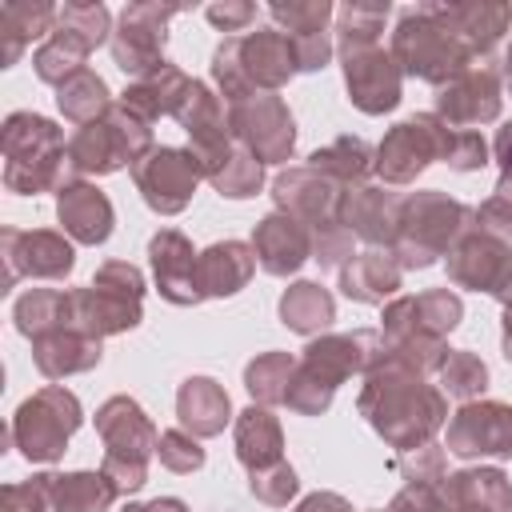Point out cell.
<instances>
[{"instance_id":"603a6c76","label":"cell","mask_w":512,"mask_h":512,"mask_svg":"<svg viewBox=\"0 0 512 512\" xmlns=\"http://www.w3.org/2000/svg\"><path fill=\"white\" fill-rule=\"evenodd\" d=\"M56 220H60V232L72 240V244H104L116 228V208L108 200V192H100L92 180H72L56 192Z\"/></svg>"},{"instance_id":"8fae6325","label":"cell","mask_w":512,"mask_h":512,"mask_svg":"<svg viewBox=\"0 0 512 512\" xmlns=\"http://www.w3.org/2000/svg\"><path fill=\"white\" fill-rule=\"evenodd\" d=\"M184 4H160V0H136L120 12L116 32L108 40L112 48V64L140 80L148 72H156L164 64V44H168V20L180 16Z\"/></svg>"},{"instance_id":"be15d7a7","label":"cell","mask_w":512,"mask_h":512,"mask_svg":"<svg viewBox=\"0 0 512 512\" xmlns=\"http://www.w3.org/2000/svg\"><path fill=\"white\" fill-rule=\"evenodd\" d=\"M496 68H500V80H504V88L512 92V40L504 44V52H500V64H496Z\"/></svg>"},{"instance_id":"f35d334b","label":"cell","mask_w":512,"mask_h":512,"mask_svg":"<svg viewBox=\"0 0 512 512\" xmlns=\"http://www.w3.org/2000/svg\"><path fill=\"white\" fill-rule=\"evenodd\" d=\"M12 324L24 340H36L52 328H64L68 324V288H28L12 304Z\"/></svg>"},{"instance_id":"74e56055","label":"cell","mask_w":512,"mask_h":512,"mask_svg":"<svg viewBox=\"0 0 512 512\" xmlns=\"http://www.w3.org/2000/svg\"><path fill=\"white\" fill-rule=\"evenodd\" d=\"M56 104H60L64 120H72L76 128H84V124H92V120L108 116L116 100H112V88H108V80H104L100 72L84 68V72L68 76V80L56 88Z\"/></svg>"},{"instance_id":"4fadbf2b","label":"cell","mask_w":512,"mask_h":512,"mask_svg":"<svg viewBox=\"0 0 512 512\" xmlns=\"http://www.w3.org/2000/svg\"><path fill=\"white\" fill-rule=\"evenodd\" d=\"M228 128L232 140L244 144L260 164H288L296 152V120L280 92L228 104Z\"/></svg>"},{"instance_id":"44dd1931","label":"cell","mask_w":512,"mask_h":512,"mask_svg":"<svg viewBox=\"0 0 512 512\" xmlns=\"http://www.w3.org/2000/svg\"><path fill=\"white\" fill-rule=\"evenodd\" d=\"M384 336L372 328H356V332H324L312 336L308 348L300 352V372L316 376L328 388H340L348 376H364L380 352Z\"/></svg>"},{"instance_id":"30bf717a","label":"cell","mask_w":512,"mask_h":512,"mask_svg":"<svg viewBox=\"0 0 512 512\" xmlns=\"http://www.w3.org/2000/svg\"><path fill=\"white\" fill-rule=\"evenodd\" d=\"M448 140H452V128L436 112H416L392 124L376 144V176L384 180V188H404L428 164L448 156Z\"/></svg>"},{"instance_id":"9f6ffc18","label":"cell","mask_w":512,"mask_h":512,"mask_svg":"<svg viewBox=\"0 0 512 512\" xmlns=\"http://www.w3.org/2000/svg\"><path fill=\"white\" fill-rule=\"evenodd\" d=\"M204 16L220 32H248V24L256 20V4L252 0H216L204 8Z\"/></svg>"},{"instance_id":"7402d4cb","label":"cell","mask_w":512,"mask_h":512,"mask_svg":"<svg viewBox=\"0 0 512 512\" xmlns=\"http://www.w3.org/2000/svg\"><path fill=\"white\" fill-rule=\"evenodd\" d=\"M148 264H152V280L156 292L176 304V308H192L204 304V288H200V252L192 248V240L180 228H160L148 240Z\"/></svg>"},{"instance_id":"3957f363","label":"cell","mask_w":512,"mask_h":512,"mask_svg":"<svg viewBox=\"0 0 512 512\" xmlns=\"http://www.w3.org/2000/svg\"><path fill=\"white\" fill-rule=\"evenodd\" d=\"M4 148V188L16 196H40L60 192L64 184L80 180V172L68 160L64 128L40 112H12L0 128Z\"/></svg>"},{"instance_id":"f5cc1de1","label":"cell","mask_w":512,"mask_h":512,"mask_svg":"<svg viewBox=\"0 0 512 512\" xmlns=\"http://www.w3.org/2000/svg\"><path fill=\"white\" fill-rule=\"evenodd\" d=\"M444 164L456 168V172H480V168L488 164V140H484L480 132H460V128H452Z\"/></svg>"},{"instance_id":"52a82bcc","label":"cell","mask_w":512,"mask_h":512,"mask_svg":"<svg viewBox=\"0 0 512 512\" xmlns=\"http://www.w3.org/2000/svg\"><path fill=\"white\" fill-rule=\"evenodd\" d=\"M96 432L104 440L100 472L116 484L120 496H132L148 484V460L156 456L160 432L148 420V412L132 396H108L96 408Z\"/></svg>"},{"instance_id":"2e32d148","label":"cell","mask_w":512,"mask_h":512,"mask_svg":"<svg viewBox=\"0 0 512 512\" xmlns=\"http://www.w3.org/2000/svg\"><path fill=\"white\" fill-rule=\"evenodd\" d=\"M464 320V300L452 288H424L412 296H396L384 304L380 336L388 344L400 340H448Z\"/></svg>"},{"instance_id":"d4e9b609","label":"cell","mask_w":512,"mask_h":512,"mask_svg":"<svg viewBox=\"0 0 512 512\" xmlns=\"http://www.w3.org/2000/svg\"><path fill=\"white\" fill-rule=\"evenodd\" d=\"M252 252H256V264L268 272V276H296L308 260H312V232L288 216V212H268L264 220H256L252 228Z\"/></svg>"},{"instance_id":"7c38bea8","label":"cell","mask_w":512,"mask_h":512,"mask_svg":"<svg viewBox=\"0 0 512 512\" xmlns=\"http://www.w3.org/2000/svg\"><path fill=\"white\" fill-rule=\"evenodd\" d=\"M0 260H4V288L16 280H68L76 268V248L56 228H0Z\"/></svg>"},{"instance_id":"f6af8a7d","label":"cell","mask_w":512,"mask_h":512,"mask_svg":"<svg viewBox=\"0 0 512 512\" xmlns=\"http://www.w3.org/2000/svg\"><path fill=\"white\" fill-rule=\"evenodd\" d=\"M224 200H248V196H256L260 188H264V164L244 148V144H236V152L228 156V164L208 180Z\"/></svg>"},{"instance_id":"91938a15","label":"cell","mask_w":512,"mask_h":512,"mask_svg":"<svg viewBox=\"0 0 512 512\" xmlns=\"http://www.w3.org/2000/svg\"><path fill=\"white\" fill-rule=\"evenodd\" d=\"M492 156H496V164H500V176L512 180V120L496 132V140H492Z\"/></svg>"},{"instance_id":"816d5d0a","label":"cell","mask_w":512,"mask_h":512,"mask_svg":"<svg viewBox=\"0 0 512 512\" xmlns=\"http://www.w3.org/2000/svg\"><path fill=\"white\" fill-rule=\"evenodd\" d=\"M332 400H336V388L320 384L316 376L300 372V364H296V376H292V388H288V408L296 416H324L332 408Z\"/></svg>"},{"instance_id":"6f0895ef","label":"cell","mask_w":512,"mask_h":512,"mask_svg":"<svg viewBox=\"0 0 512 512\" xmlns=\"http://www.w3.org/2000/svg\"><path fill=\"white\" fill-rule=\"evenodd\" d=\"M292 48H296L300 72H320V68H328L336 40H332V32H312V36H292Z\"/></svg>"},{"instance_id":"ffe728a7","label":"cell","mask_w":512,"mask_h":512,"mask_svg":"<svg viewBox=\"0 0 512 512\" xmlns=\"http://www.w3.org/2000/svg\"><path fill=\"white\" fill-rule=\"evenodd\" d=\"M500 104H504V80L496 64H476L468 72H460L456 80H448L444 88H436V116L448 128L460 132H476L480 124L500 120Z\"/></svg>"},{"instance_id":"ab89813d","label":"cell","mask_w":512,"mask_h":512,"mask_svg":"<svg viewBox=\"0 0 512 512\" xmlns=\"http://www.w3.org/2000/svg\"><path fill=\"white\" fill-rule=\"evenodd\" d=\"M296 364H300V356H292V352H260L256 360H248L244 364V388H248L252 404H264V408L288 404Z\"/></svg>"},{"instance_id":"f546056e","label":"cell","mask_w":512,"mask_h":512,"mask_svg":"<svg viewBox=\"0 0 512 512\" xmlns=\"http://www.w3.org/2000/svg\"><path fill=\"white\" fill-rule=\"evenodd\" d=\"M448 512H512V480L504 468H460L440 480Z\"/></svg>"},{"instance_id":"9a60e30c","label":"cell","mask_w":512,"mask_h":512,"mask_svg":"<svg viewBox=\"0 0 512 512\" xmlns=\"http://www.w3.org/2000/svg\"><path fill=\"white\" fill-rule=\"evenodd\" d=\"M200 168L192 160L188 148H172V144H156L144 160L132 164V184L140 192V200L156 212V216H176L192 204L196 188H200Z\"/></svg>"},{"instance_id":"d590c367","label":"cell","mask_w":512,"mask_h":512,"mask_svg":"<svg viewBox=\"0 0 512 512\" xmlns=\"http://www.w3.org/2000/svg\"><path fill=\"white\" fill-rule=\"evenodd\" d=\"M308 168L324 172L328 180H336L340 188L352 192V188L368 184V176L376 172V148L364 136H336L332 144H324L308 156Z\"/></svg>"},{"instance_id":"f1b7e54d","label":"cell","mask_w":512,"mask_h":512,"mask_svg":"<svg viewBox=\"0 0 512 512\" xmlns=\"http://www.w3.org/2000/svg\"><path fill=\"white\" fill-rule=\"evenodd\" d=\"M400 280H404V268L384 248H364V252H356L352 260L340 264V292L348 300H356V304L396 300Z\"/></svg>"},{"instance_id":"8992f818","label":"cell","mask_w":512,"mask_h":512,"mask_svg":"<svg viewBox=\"0 0 512 512\" xmlns=\"http://www.w3.org/2000/svg\"><path fill=\"white\" fill-rule=\"evenodd\" d=\"M144 320V272L132 260H104L84 288H68V324L104 340Z\"/></svg>"},{"instance_id":"6da1fadb","label":"cell","mask_w":512,"mask_h":512,"mask_svg":"<svg viewBox=\"0 0 512 512\" xmlns=\"http://www.w3.org/2000/svg\"><path fill=\"white\" fill-rule=\"evenodd\" d=\"M356 412L400 456V452H412L436 440V432L448 424V396L436 384H428V376L392 360L388 348L380 344L372 368L364 372Z\"/></svg>"},{"instance_id":"cb8c5ba5","label":"cell","mask_w":512,"mask_h":512,"mask_svg":"<svg viewBox=\"0 0 512 512\" xmlns=\"http://www.w3.org/2000/svg\"><path fill=\"white\" fill-rule=\"evenodd\" d=\"M400 208H404V196L384 188V184H360L344 196V208H340V220L344 228L364 240L368 248H384L392 252L396 244V228H400Z\"/></svg>"},{"instance_id":"b9f144b4","label":"cell","mask_w":512,"mask_h":512,"mask_svg":"<svg viewBox=\"0 0 512 512\" xmlns=\"http://www.w3.org/2000/svg\"><path fill=\"white\" fill-rule=\"evenodd\" d=\"M392 16V4L376 0V4H364V0H348L336 8V52H348V48H368V44H380V32Z\"/></svg>"},{"instance_id":"60d3db41","label":"cell","mask_w":512,"mask_h":512,"mask_svg":"<svg viewBox=\"0 0 512 512\" xmlns=\"http://www.w3.org/2000/svg\"><path fill=\"white\" fill-rule=\"evenodd\" d=\"M92 56V48L80 40V36H72L68 28H52V36L32 52V68H36V76L44 80V84H52V88H60L68 76H76V72H84V60Z\"/></svg>"},{"instance_id":"db71d44e","label":"cell","mask_w":512,"mask_h":512,"mask_svg":"<svg viewBox=\"0 0 512 512\" xmlns=\"http://www.w3.org/2000/svg\"><path fill=\"white\" fill-rule=\"evenodd\" d=\"M352 232L344 228V224H332V228H320V232H312V260L320 264V268H340L344 260H352L356 252H352Z\"/></svg>"},{"instance_id":"d6986e66","label":"cell","mask_w":512,"mask_h":512,"mask_svg":"<svg viewBox=\"0 0 512 512\" xmlns=\"http://www.w3.org/2000/svg\"><path fill=\"white\" fill-rule=\"evenodd\" d=\"M344 196H348V188H340L336 180H328L324 172H316V168H308V164L284 168V172L272 180V204H276V212L296 216L308 232L344 224V220H340Z\"/></svg>"},{"instance_id":"5bb4252c","label":"cell","mask_w":512,"mask_h":512,"mask_svg":"<svg viewBox=\"0 0 512 512\" xmlns=\"http://www.w3.org/2000/svg\"><path fill=\"white\" fill-rule=\"evenodd\" d=\"M448 280L452 288L488 292L500 304H512V244L472 224L448 252Z\"/></svg>"},{"instance_id":"94428289","label":"cell","mask_w":512,"mask_h":512,"mask_svg":"<svg viewBox=\"0 0 512 512\" xmlns=\"http://www.w3.org/2000/svg\"><path fill=\"white\" fill-rule=\"evenodd\" d=\"M124 512H188V504L180 496H156L148 504H128Z\"/></svg>"},{"instance_id":"5b68a950","label":"cell","mask_w":512,"mask_h":512,"mask_svg":"<svg viewBox=\"0 0 512 512\" xmlns=\"http://www.w3.org/2000/svg\"><path fill=\"white\" fill-rule=\"evenodd\" d=\"M472 224H476L472 204H464L448 192H436V188L412 192V196H404V208H400V228H396L392 256L404 272L432 268L440 256L452 252V244Z\"/></svg>"},{"instance_id":"f907efd6","label":"cell","mask_w":512,"mask_h":512,"mask_svg":"<svg viewBox=\"0 0 512 512\" xmlns=\"http://www.w3.org/2000/svg\"><path fill=\"white\" fill-rule=\"evenodd\" d=\"M0 512H52V472L0 488Z\"/></svg>"},{"instance_id":"680465c9","label":"cell","mask_w":512,"mask_h":512,"mask_svg":"<svg viewBox=\"0 0 512 512\" xmlns=\"http://www.w3.org/2000/svg\"><path fill=\"white\" fill-rule=\"evenodd\" d=\"M292 512H352V504H348L340 492H312V496H304Z\"/></svg>"},{"instance_id":"d6a6232c","label":"cell","mask_w":512,"mask_h":512,"mask_svg":"<svg viewBox=\"0 0 512 512\" xmlns=\"http://www.w3.org/2000/svg\"><path fill=\"white\" fill-rule=\"evenodd\" d=\"M188 88H192V76H188L184 68H176V64L164 60L156 72L132 80V84L120 92V104L132 108L136 116H144L148 124H156L160 116H176V112H180Z\"/></svg>"},{"instance_id":"7bdbcfd3","label":"cell","mask_w":512,"mask_h":512,"mask_svg":"<svg viewBox=\"0 0 512 512\" xmlns=\"http://www.w3.org/2000/svg\"><path fill=\"white\" fill-rule=\"evenodd\" d=\"M436 388L460 404L480 400L488 392V364L468 348H452L444 356V364L436 368Z\"/></svg>"},{"instance_id":"277c9868","label":"cell","mask_w":512,"mask_h":512,"mask_svg":"<svg viewBox=\"0 0 512 512\" xmlns=\"http://www.w3.org/2000/svg\"><path fill=\"white\" fill-rule=\"evenodd\" d=\"M392 56L404 76H416L424 84L444 88L460 72L476 68L472 52L456 36V28L444 16V4H412L396 16L392 28Z\"/></svg>"},{"instance_id":"4316f807","label":"cell","mask_w":512,"mask_h":512,"mask_svg":"<svg viewBox=\"0 0 512 512\" xmlns=\"http://www.w3.org/2000/svg\"><path fill=\"white\" fill-rule=\"evenodd\" d=\"M104 360V340L80 332V328H52L32 340V364L44 380H68L80 372H92Z\"/></svg>"},{"instance_id":"c3c4849f","label":"cell","mask_w":512,"mask_h":512,"mask_svg":"<svg viewBox=\"0 0 512 512\" xmlns=\"http://www.w3.org/2000/svg\"><path fill=\"white\" fill-rule=\"evenodd\" d=\"M156 460H160L168 472H176V476H188V472H200V468H204L208 452L200 448V440H196L192 432H184V428H168V432H160V444H156Z\"/></svg>"},{"instance_id":"ee69618b","label":"cell","mask_w":512,"mask_h":512,"mask_svg":"<svg viewBox=\"0 0 512 512\" xmlns=\"http://www.w3.org/2000/svg\"><path fill=\"white\" fill-rule=\"evenodd\" d=\"M268 16L280 24V32L288 28V36H312V32H328V24L336 20V4L332 0H272Z\"/></svg>"},{"instance_id":"681fc988","label":"cell","mask_w":512,"mask_h":512,"mask_svg":"<svg viewBox=\"0 0 512 512\" xmlns=\"http://www.w3.org/2000/svg\"><path fill=\"white\" fill-rule=\"evenodd\" d=\"M392 468L408 480V484H440L448 476V448L444 444H420L412 452H400L392 460Z\"/></svg>"},{"instance_id":"bcb514c9","label":"cell","mask_w":512,"mask_h":512,"mask_svg":"<svg viewBox=\"0 0 512 512\" xmlns=\"http://www.w3.org/2000/svg\"><path fill=\"white\" fill-rule=\"evenodd\" d=\"M56 24L60 28H68L72 36H80L92 52L104 44V40H112V12L100 4V0H72V4H64L60 8V16H56Z\"/></svg>"},{"instance_id":"9c48e42d","label":"cell","mask_w":512,"mask_h":512,"mask_svg":"<svg viewBox=\"0 0 512 512\" xmlns=\"http://www.w3.org/2000/svg\"><path fill=\"white\" fill-rule=\"evenodd\" d=\"M152 148H156L152 144V124L116 100L108 116L76 128V136L68 140V160L88 180V176H112L120 168H132Z\"/></svg>"},{"instance_id":"e7e4bbea","label":"cell","mask_w":512,"mask_h":512,"mask_svg":"<svg viewBox=\"0 0 512 512\" xmlns=\"http://www.w3.org/2000/svg\"><path fill=\"white\" fill-rule=\"evenodd\" d=\"M368 512H380V508H368Z\"/></svg>"},{"instance_id":"8d00e7d4","label":"cell","mask_w":512,"mask_h":512,"mask_svg":"<svg viewBox=\"0 0 512 512\" xmlns=\"http://www.w3.org/2000/svg\"><path fill=\"white\" fill-rule=\"evenodd\" d=\"M116 500L120 492L100 468L52 472V512H108Z\"/></svg>"},{"instance_id":"83f0119b","label":"cell","mask_w":512,"mask_h":512,"mask_svg":"<svg viewBox=\"0 0 512 512\" xmlns=\"http://www.w3.org/2000/svg\"><path fill=\"white\" fill-rule=\"evenodd\" d=\"M176 420L196 440H208V436H220L236 420V412H232V400H228V392H224L220 380H212V376H188L176 388Z\"/></svg>"},{"instance_id":"11a10c76","label":"cell","mask_w":512,"mask_h":512,"mask_svg":"<svg viewBox=\"0 0 512 512\" xmlns=\"http://www.w3.org/2000/svg\"><path fill=\"white\" fill-rule=\"evenodd\" d=\"M388 512H448V504H444L440 484H404L392 496Z\"/></svg>"},{"instance_id":"ba28073f","label":"cell","mask_w":512,"mask_h":512,"mask_svg":"<svg viewBox=\"0 0 512 512\" xmlns=\"http://www.w3.org/2000/svg\"><path fill=\"white\" fill-rule=\"evenodd\" d=\"M84 424V408L72 388L64 384H44L20 408L12 412V448L28 464H56L68 452V440Z\"/></svg>"},{"instance_id":"ac0fdd59","label":"cell","mask_w":512,"mask_h":512,"mask_svg":"<svg viewBox=\"0 0 512 512\" xmlns=\"http://www.w3.org/2000/svg\"><path fill=\"white\" fill-rule=\"evenodd\" d=\"M340 68H344V88H348V100L356 112L384 116L400 104L404 72L396 64L392 48H384V44L348 48V52H340Z\"/></svg>"},{"instance_id":"484cf974","label":"cell","mask_w":512,"mask_h":512,"mask_svg":"<svg viewBox=\"0 0 512 512\" xmlns=\"http://www.w3.org/2000/svg\"><path fill=\"white\" fill-rule=\"evenodd\" d=\"M444 16L476 64H492L504 36L512 32V4H500V0H456V4H444Z\"/></svg>"},{"instance_id":"1f68e13d","label":"cell","mask_w":512,"mask_h":512,"mask_svg":"<svg viewBox=\"0 0 512 512\" xmlns=\"http://www.w3.org/2000/svg\"><path fill=\"white\" fill-rule=\"evenodd\" d=\"M60 8L48 0H8L0 4V68H12L32 40H48Z\"/></svg>"},{"instance_id":"e0dca14e","label":"cell","mask_w":512,"mask_h":512,"mask_svg":"<svg viewBox=\"0 0 512 512\" xmlns=\"http://www.w3.org/2000/svg\"><path fill=\"white\" fill-rule=\"evenodd\" d=\"M444 448L460 460H512V404L468 400L452 412Z\"/></svg>"},{"instance_id":"e575fe53","label":"cell","mask_w":512,"mask_h":512,"mask_svg":"<svg viewBox=\"0 0 512 512\" xmlns=\"http://www.w3.org/2000/svg\"><path fill=\"white\" fill-rule=\"evenodd\" d=\"M280 324L300 336H324L336 320V296L316 280H296L280 296Z\"/></svg>"},{"instance_id":"6125c7cd","label":"cell","mask_w":512,"mask_h":512,"mask_svg":"<svg viewBox=\"0 0 512 512\" xmlns=\"http://www.w3.org/2000/svg\"><path fill=\"white\" fill-rule=\"evenodd\" d=\"M500 352L512 364V304H504V316H500Z\"/></svg>"},{"instance_id":"7dc6e473","label":"cell","mask_w":512,"mask_h":512,"mask_svg":"<svg viewBox=\"0 0 512 512\" xmlns=\"http://www.w3.org/2000/svg\"><path fill=\"white\" fill-rule=\"evenodd\" d=\"M248 492L268 508H288V500H296V492H300V476L288 460H280L272 468L248 472Z\"/></svg>"},{"instance_id":"836d02e7","label":"cell","mask_w":512,"mask_h":512,"mask_svg":"<svg viewBox=\"0 0 512 512\" xmlns=\"http://www.w3.org/2000/svg\"><path fill=\"white\" fill-rule=\"evenodd\" d=\"M256 272V252L248 240H216L200 252V288L208 300L236 296Z\"/></svg>"},{"instance_id":"4dcf8cb0","label":"cell","mask_w":512,"mask_h":512,"mask_svg":"<svg viewBox=\"0 0 512 512\" xmlns=\"http://www.w3.org/2000/svg\"><path fill=\"white\" fill-rule=\"evenodd\" d=\"M232 444H236V460L244 464V472H260L284 460V428L264 404H248L244 412H236Z\"/></svg>"},{"instance_id":"7a4b0ae2","label":"cell","mask_w":512,"mask_h":512,"mask_svg":"<svg viewBox=\"0 0 512 512\" xmlns=\"http://www.w3.org/2000/svg\"><path fill=\"white\" fill-rule=\"evenodd\" d=\"M212 80L224 104H240L264 92H280L300 76L292 36L280 28H256L244 36H224L212 52Z\"/></svg>"}]
</instances>
